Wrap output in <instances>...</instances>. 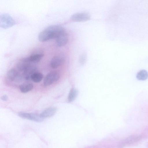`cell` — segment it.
<instances>
[{
	"mask_svg": "<svg viewBox=\"0 0 148 148\" xmlns=\"http://www.w3.org/2000/svg\"><path fill=\"white\" fill-rule=\"evenodd\" d=\"M65 31V29L61 26H50L40 33L38 38L41 42H45L52 39H55L60 34Z\"/></svg>",
	"mask_w": 148,
	"mask_h": 148,
	"instance_id": "6da1fadb",
	"label": "cell"
},
{
	"mask_svg": "<svg viewBox=\"0 0 148 148\" xmlns=\"http://www.w3.org/2000/svg\"><path fill=\"white\" fill-rule=\"evenodd\" d=\"M15 24L12 18L7 14H2L0 16V26L3 28H7L12 27Z\"/></svg>",
	"mask_w": 148,
	"mask_h": 148,
	"instance_id": "7a4b0ae2",
	"label": "cell"
},
{
	"mask_svg": "<svg viewBox=\"0 0 148 148\" xmlns=\"http://www.w3.org/2000/svg\"><path fill=\"white\" fill-rule=\"evenodd\" d=\"M18 115L23 119L36 122H41L43 120V119L40 117V115L36 113H28L21 112H19Z\"/></svg>",
	"mask_w": 148,
	"mask_h": 148,
	"instance_id": "3957f363",
	"label": "cell"
},
{
	"mask_svg": "<svg viewBox=\"0 0 148 148\" xmlns=\"http://www.w3.org/2000/svg\"><path fill=\"white\" fill-rule=\"evenodd\" d=\"M60 75L57 72H51L45 77L43 81V84L45 86L50 85L58 81Z\"/></svg>",
	"mask_w": 148,
	"mask_h": 148,
	"instance_id": "277c9868",
	"label": "cell"
},
{
	"mask_svg": "<svg viewBox=\"0 0 148 148\" xmlns=\"http://www.w3.org/2000/svg\"><path fill=\"white\" fill-rule=\"evenodd\" d=\"M65 57L64 55L60 54L54 56L51 60L50 66L53 69H56L62 65L64 62Z\"/></svg>",
	"mask_w": 148,
	"mask_h": 148,
	"instance_id": "5b68a950",
	"label": "cell"
},
{
	"mask_svg": "<svg viewBox=\"0 0 148 148\" xmlns=\"http://www.w3.org/2000/svg\"><path fill=\"white\" fill-rule=\"evenodd\" d=\"M7 76L8 79L12 81L18 82L22 80V76L15 69H12L8 71Z\"/></svg>",
	"mask_w": 148,
	"mask_h": 148,
	"instance_id": "8992f818",
	"label": "cell"
},
{
	"mask_svg": "<svg viewBox=\"0 0 148 148\" xmlns=\"http://www.w3.org/2000/svg\"><path fill=\"white\" fill-rule=\"evenodd\" d=\"M56 44L58 47L63 46L67 42L68 36L66 31L60 34L56 39Z\"/></svg>",
	"mask_w": 148,
	"mask_h": 148,
	"instance_id": "52a82bcc",
	"label": "cell"
},
{
	"mask_svg": "<svg viewBox=\"0 0 148 148\" xmlns=\"http://www.w3.org/2000/svg\"><path fill=\"white\" fill-rule=\"evenodd\" d=\"M90 18V16L84 13H78L73 15L71 19L73 21L77 22L86 21Z\"/></svg>",
	"mask_w": 148,
	"mask_h": 148,
	"instance_id": "ba28073f",
	"label": "cell"
},
{
	"mask_svg": "<svg viewBox=\"0 0 148 148\" xmlns=\"http://www.w3.org/2000/svg\"><path fill=\"white\" fill-rule=\"evenodd\" d=\"M37 67L34 64H32L27 67L24 71L23 75L24 78L28 80L31 78V75L36 72Z\"/></svg>",
	"mask_w": 148,
	"mask_h": 148,
	"instance_id": "9c48e42d",
	"label": "cell"
},
{
	"mask_svg": "<svg viewBox=\"0 0 148 148\" xmlns=\"http://www.w3.org/2000/svg\"><path fill=\"white\" fill-rule=\"evenodd\" d=\"M33 64H34L30 62L27 57L21 60L18 63L17 66L19 71H23L27 67Z\"/></svg>",
	"mask_w": 148,
	"mask_h": 148,
	"instance_id": "30bf717a",
	"label": "cell"
},
{
	"mask_svg": "<svg viewBox=\"0 0 148 148\" xmlns=\"http://www.w3.org/2000/svg\"><path fill=\"white\" fill-rule=\"evenodd\" d=\"M57 111L55 107H50L43 110L40 114V117L44 118L49 117L54 115Z\"/></svg>",
	"mask_w": 148,
	"mask_h": 148,
	"instance_id": "8fae6325",
	"label": "cell"
},
{
	"mask_svg": "<svg viewBox=\"0 0 148 148\" xmlns=\"http://www.w3.org/2000/svg\"><path fill=\"white\" fill-rule=\"evenodd\" d=\"M33 88V84L30 83H23L19 86L20 91L22 93H26L32 90Z\"/></svg>",
	"mask_w": 148,
	"mask_h": 148,
	"instance_id": "7c38bea8",
	"label": "cell"
},
{
	"mask_svg": "<svg viewBox=\"0 0 148 148\" xmlns=\"http://www.w3.org/2000/svg\"><path fill=\"white\" fill-rule=\"evenodd\" d=\"M43 56L42 53H36L27 57L29 61L33 64L37 63L40 61Z\"/></svg>",
	"mask_w": 148,
	"mask_h": 148,
	"instance_id": "4fadbf2b",
	"label": "cell"
},
{
	"mask_svg": "<svg viewBox=\"0 0 148 148\" xmlns=\"http://www.w3.org/2000/svg\"><path fill=\"white\" fill-rule=\"evenodd\" d=\"M136 77L139 80H145L148 78V73L145 70H141L138 72Z\"/></svg>",
	"mask_w": 148,
	"mask_h": 148,
	"instance_id": "5bb4252c",
	"label": "cell"
},
{
	"mask_svg": "<svg viewBox=\"0 0 148 148\" xmlns=\"http://www.w3.org/2000/svg\"><path fill=\"white\" fill-rule=\"evenodd\" d=\"M43 77L42 73L36 72L31 75L30 79L34 82L38 83L42 80Z\"/></svg>",
	"mask_w": 148,
	"mask_h": 148,
	"instance_id": "9a60e30c",
	"label": "cell"
},
{
	"mask_svg": "<svg viewBox=\"0 0 148 148\" xmlns=\"http://www.w3.org/2000/svg\"><path fill=\"white\" fill-rule=\"evenodd\" d=\"M77 94V90L74 88H72L70 90L68 97V101L69 102L73 101Z\"/></svg>",
	"mask_w": 148,
	"mask_h": 148,
	"instance_id": "2e32d148",
	"label": "cell"
},
{
	"mask_svg": "<svg viewBox=\"0 0 148 148\" xmlns=\"http://www.w3.org/2000/svg\"><path fill=\"white\" fill-rule=\"evenodd\" d=\"M86 59V54L83 53L80 56L79 61L82 65L84 64L85 63Z\"/></svg>",
	"mask_w": 148,
	"mask_h": 148,
	"instance_id": "e0dca14e",
	"label": "cell"
},
{
	"mask_svg": "<svg viewBox=\"0 0 148 148\" xmlns=\"http://www.w3.org/2000/svg\"><path fill=\"white\" fill-rule=\"evenodd\" d=\"M8 97L6 95H4L1 97V99L3 101H6L8 99Z\"/></svg>",
	"mask_w": 148,
	"mask_h": 148,
	"instance_id": "ac0fdd59",
	"label": "cell"
}]
</instances>
